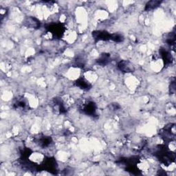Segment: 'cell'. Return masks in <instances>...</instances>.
Returning <instances> with one entry per match:
<instances>
[{
    "label": "cell",
    "mask_w": 176,
    "mask_h": 176,
    "mask_svg": "<svg viewBox=\"0 0 176 176\" xmlns=\"http://www.w3.org/2000/svg\"><path fill=\"white\" fill-rule=\"evenodd\" d=\"M47 28L49 30V32L56 37H61L65 32V27L61 23H55V24L50 25Z\"/></svg>",
    "instance_id": "1"
},
{
    "label": "cell",
    "mask_w": 176,
    "mask_h": 176,
    "mask_svg": "<svg viewBox=\"0 0 176 176\" xmlns=\"http://www.w3.org/2000/svg\"><path fill=\"white\" fill-rule=\"evenodd\" d=\"M81 110L84 114L89 115V116H94L96 112V106L94 103L88 101L82 105Z\"/></svg>",
    "instance_id": "2"
},
{
    "label": "cell",
    "mask_w": 176,
    "mask_h": 176,
    "mask_svg": "<svg viewBox=\"0 0 176 176\" xmlns=\"http://www.w3.org/2000/svg\"><path fill=\"white\" fill-rule=\"evenodd\" d=\"M160 54L162 60H163V61L164 63V66L170 65V64L172 63L174 59H173L171 52H169V50L165 48H161L160 50Z\"/></svg>",
    "instance_id": "3"
},
{
    "label": "cell",
    "mask_w": 176,
    "mask_h": 176,
    "mask_svg": "<svg viewBox=\"0 0 176 176\" xmlns=\"http://www.w3.org/2000/svg\"><path fill=\"white\" fill-rule=\"evenodd\" d=\"M119 70L123 72H132L134 70V67L133 65L127 61H122L118 65Z\"/></svg>",
    "instance_id": "4"
},
{
    "label": "cell",
    "mask_w": 176,
    "mask_h": 176,
    "mask_svg": "<svg viewBox=\"0 0 176 176\" xmlns=\"http://www.w3.org/2000/svg\"><path fill=\"white\" fill-rule=\"evenodd\" d=\"M94 39L96 41H107L110 40L111 35L106 31H101V30H98V31H94L93 32Z\"/></svg>",
    "instance_id": "5"
},
{
    "label": "cell",
    "mask_w": 176,
    "mask_h": 176,
    "mask_svg": "<svg viewBox=\"0 0 176 176\" xmlns=\"http://www.w3.org/2000/svg\"><path fill=\"white\" fill-rule=\"evenodd\" d=\"M36 142L40 147L44 148L48 147L49 145L51 144L52 139L50 137L44 136H41L39 138H37Z\"/></svg>",
    "instance_id": "6"
},
{
    "label": "cell",
    "mask_w": 176,
    "mask_h": 176,
    "mask_svg": "<svg viewBox=\"0 0 176 176\" xmlns=\"http://www.w3.org/2000/svg\"><path fill=\"white\" fill-rule=\"evenodd\" d=\"M76 85V86L79 87L81 89H83L84 90H90L91 87V85L89 83V82L83 79H79V80H77Z\"/></svg>",
    "instance_id": "7"
},
{
    "label": "cell",
    "mask_w": 176,
    "mask_h": 176,
    "mask_svg": "<svg viewBox=\"0 0 176 176\" xmlns=\"http://www.w3.org/2000/svg\"><path fill=\"white\" fill-rule=\"evenodd\" d=\"M27 26H29L32 28H38L40 26V23L38 20L34 17H29L26 19Z\"/></svg>",
    "instance_id": "8"
},
{
    "label": "cell",
    "mask_w": 176,
    "mask_h": 176,
    "mask_svg": "<svg viewBox=\"0 0 176 176\" xmlns=\"http://www.w3.org/2000/svg\"><path fill=\"white\" fill-rule=\"evenodd\" d=\"M110 55H107V54H103V55H100L99 59H98L97 62L101 66H105L110 62Z\"/></svg>",
    "instance_id": "9"
},
{
    "label": "cell",
    "mask_w": 176,
    "mask_h": 176,
    "mask_svg": "<svg viewBox=\"0 0 176 176\" xmlns=\"http://www.w3.org/2000/svg\"><path fill=\"white\" fill-rule=\"evenodd\" d=\"M160 4V2H157V1L149 2H148V4L146 5L145 10H146V11H151V10H154L155 8H157Z\"/></svg>",
    "instance_id": "10"
},
{
    "label": "cell",
    "mask_w": 176,
    "mask_h": 176,
    "mask_svg": "<svg viewBox=\"0 0 176 176\" xmlns=\"http://www.w3.org/2000/svg\"><path fill=\"white\" fill-rule=\"evenodd\" d=\"M167 42L171 47H175V33L171 32L169 34V35L167 37Z\"/></svg>",
    "instance_id": "11"
},
{
    "label": "cell",
    "mask_w": 176,
    "mask_h": 176,
    "mask_svg": "<svg viewBox=\"0 0 176 176\" xmlns=\"http://www.w3.org/2000/svg\"><path fill=\"white\" fill-rule=\"evenodd\" d=\"M15 107L17 108H25L28 105V103H27L26 101H25L24 99H17L16 102L14 103Z\"/></svg>",
    "instance_id": "12"
},
{
    "label": "cell",
    "mask_w": 176,
    "mask_h": 176,
    "mask_svg": "<svg viewBox=\"0 0 176 176\" xmlns=\"http://www.w3.org/2000/svg\"><path fill=\"white\" fill-rule=\"evenodd\" d=\"M110 39L113 40L115 42H123L124 38H123V35H120V34L114 33V34H112V35H111Z\"/></svg>",
    "instance_id": "13"
},
{
    "label": "cell",
    "mask_w": 176,
    "mask_h": 176,
    "mask_svg": "<svg viewBox=\"0 0 176 176\" xmlns=\"http://www.w3.org/2000/svg\"><path fill=\"white\" fill-rule=\"evenodd\" d=\"M171 88H170L171 92L172 93H175V81L171 83Z\"/></svg>",
    "instance_id": "14"
}]
</instances>
